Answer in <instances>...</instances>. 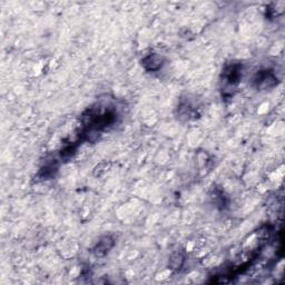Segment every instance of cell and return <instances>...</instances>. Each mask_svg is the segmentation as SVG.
Instances as JSON below:
<instances>
[{"label":"cell","instance_id":"3","mask_svg":"<svg viewBox=\"0 0 285 285\" xmlns=\"http://www.w3.org/2000/svg\"><path fill=\"white\" fill-rule=\"evenodd\" d=\"M113 245H114L113 238L109 236H105L98 242L96 246H95L94 253L95 255H97V256H104V255H106L109 251H111Z\"/></svg>","mask_w":285,"mask_h":285},{"label":"cell","instance_id":"2","mask_svg":"<svg viewBox=\"0 0 285 285\" xmlns=\"http://www.w3.org/2000/svg\"><path fill=\"white\" fill-rule=\"evenodd\" d=\"M253 83L258 89H267L277 84V78L271 71H261L255 75Z\"/></svg>","mask_w":285,"mask_h":285},{"label":"cell","instance_id":"4","mask_svg":"<svg viewBox=\"0 0 285 285\" xmlns=\"http://www.w3.org/2000/svg\"><path fill=\"white\" fill-rule=\"evenodd\" d=\"M162 64H163L162 58L156 54L149 55V56H147L143 61L144 67L148 69V71H157L158 68L162 67Z\"/></svg>","mask_w":285,"mask_h":285},{"label":"cell","instance_id":"1","mask_svg":"<svg viewBox=\"0 0 285 285\" xmlns=\"http://www.w3.org/2000/svg\"><path fill=\"white\" fill-rule=\"evenodd\" d=\"M242 77V66L239 64H232L223 72V85L225 88L232 89L236 87Z\"/></svg>","mask_w":285,"mask_h":285}]
</instances>
